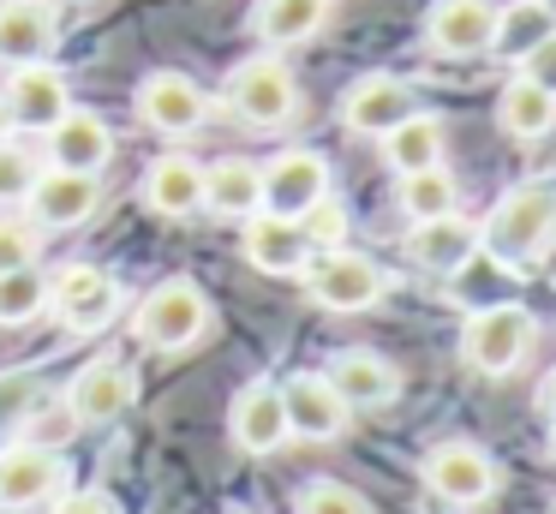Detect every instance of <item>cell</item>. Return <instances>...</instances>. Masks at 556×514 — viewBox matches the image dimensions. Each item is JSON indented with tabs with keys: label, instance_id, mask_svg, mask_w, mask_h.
I'll use <instances>...</instances> for the list:
<instances>
[{
	"label": "cell",
	"instance_id": "obj_22",
	"mask_svg": "<svg viewBox=\"0 0 556 514\" xmlns=\"http://www.w3.org/2000/svg\"><path fill=\"white\" fill-rule=\"evenodd\" d=\"M324 377L353 413H359V406H389L401 394V371L389 365L383 353H371V347H348V353H336L324 365Z\"/></svg>",
	"mask_w": 556,
	"mask_h": 514
},
{
	"label": "cell",
	"instance_id": "obj_36",
	"mask_svg": "<svg viewBox=\"0 0 556 514\" xmlns=\"http://www.w3.org/2000/svg\"><path fill=\"white\" fill-rule=\"evenodd\" d=\"M30 406H37V377H0V425H7V418H25Z\"/></svg>",
	"mask_w": 556,
	"mask_h": 514
},
{
	"label": "cell",
	"instance_id": "obj_2",
	"mask_svg": "<svg viewBox=\"0 0 556 514\" xmlns=\"http://www.w3.org/2000/svg\"><path fill=\"white\" fill-rule=\"evenodd\" d=\"M222 108L252 131H276L300 114V78L281 54H252L222 78Z\"/></svg>",
	"mask_w": 556,
	"mask_h": 514
},
{
	"label": "cell",
	"instance_id": "obj_17",
	"mask_svg": "<svg viewBox=\"0 0 556 514\" xmlns=\"http://www.w3.org/2000/svg\"><path fill=\"white\" fill-rule=\"evenodd\" d=\"M240 251H245V263L264 269V275H300L305 263H312V239H305V227L293 222V215H276V210L245 215Z\"/></svg>",
	"mask_w": 556,
	"mask_h": 514
},
{
	"label": "cell",
	"instance_id": "obj_12",
	"mask_svg": "<svg viewBox=\"0 0 556 514\" xmlns=\"http://www.w3.org/2000/svg\"><path fill=\"white\" fill-rule=\"evenodd\" d=\"M61 478L66 466L49 442H13V449H0V509H42L61 497Z\"/></svg>",
	"mask_w": 556,
	"mask_h": 514
},
{
	"label": "cell",
	"instance_id": "obj_19",
	"mask_svg": "<svg viewBox=\"0 0 556 514\" xmlns=\"http://www.w3.org/2000/svg\"><path fill=\"white\" fill-rule=\"evenodd\" d=\"M42 143H49V167H73V174H102V167L114 162V131H109V120L90 114V108H66V114L42 131Z\"/></svg>",
	"mask_w": 556,
	"mask_h": 514
},
{
	"label": "cell",
	"instance_id": "obj_23",
	"mask_svg": "<svg viewBox=\"0 0 556 514\" xmlns=\"http://www.w3.org/2000/svg\"><path fill=\"white\" fill-rule=\"evenodd\" d=\"M472 251H479V227H472L460 210L431 215V222H413V234H407V258L419 263L425 275H455Z\"/></svg>",
	"mask_w": 556,
	"mask_h": 514
},
{
	"label": "cell",
	"instance_id": "obj_16",
	"mask_svg": "<svg viewBox=\"0 0 556 514\" xmlns=\"http://www.w3.org/2000/svg\"><path fill=\"white\" fill-rule=\"evenodd\" d=\"M257 174H264V210L293 215V222L329 191V162L317 150H281Z\"/></svg>",
	"mask_w": 556,
	"mask_h": 514
},
{
	"label": "cell",
	"instance_id": "obj_18",
	"mask_svg": "<svg viewBox=\"0 0 556 514\" xmlns=\"http://www.w3.org/2000/svg\"><path fill=\"white\" fill-rule=\"evenodd\" d=\"M491 30H496V0H437L425 12V42L448 60L491 54Z\"/></svg>",
	"mask_w": 556,
	"mask_h": 514
},
{
	"label": "cell",
	"instance_id": "obj_8",
	"mask_svg": "<svg viewBox=\"0 0 556 514\" xmlns=\"http://www.w3.org/2000/svg\"><path fill=\"white\" fill-rule=\"evenodd\" d=\"M132 108H138V120H144L150 131H162V138H192V131L210 120L204 84L186 78V72H150V78L138 84Z\"/></svg>",
	"mask_w": 556,
	"mask_h": 514
},
{
	"label": "cell",
	"instance_id": "obj_39",
	"mask_svg": "<svg viewBox=\"0 0 556 514\" xmlns=\"http://www.w3.org/2000/svg\"><path fill=\"white\" fill-rule=\"evenodd\" d=\"M544 406H551V418H556V371H551V383H544Z\"/></svg>",
	"mask_w": 556,
	"mask_h": 514
},
{
	"label": "cell",
	"instance_id": "obj_4",
	"mask_svg": "<svg viewBox=\"0 0 556 514\" xmlns=\"http://www.w3.org/2000/svg\"><path fill=\"white\" fill-rule=\"evenodd\" d=\"M532 335H539V323L527 305H515V299L479 305L467 311V329H460V365L479 371V377H508L532 353Z\"/></svg>",
	"mask_w": 556,
	"mask_h": 514
},
{
	"label": "cell",
	"instance_id": "obj_9",
	"mask_svg": "<svg viewBox=\"0 0 556 514\" xmlns=\"http://www.w3.org/2000/svg\"><path fill=\"white\" fill-rule=\"evenodd\" d=\"M413 108H419V96H413L407 78L365 72V78H353L348 90H341V126L359 131V138H383V131H395Z\"/></svg>",
	"mask_w": 556,
	"mask_h": 514
},
{
	"label": "cell",
	"instance_id": "obj_44",
	"mask_svg": "<svg viewBox=\"0 0 556 514\" xmlns=\"http://www.w3.org/2000/svg\"><path fill=\"white\" fill-rule=\"evenodd\" d=\"M551 7H556V0H551Z\"/></svg>",
	"mask_w": 556,
	"mask_h": 514
},
{
	"label": "cell",
	"instance_id": "obj_20",
	"mask_svg": "<svg viewBox=\"0 0 556 514\" xmlns=\"http://www.w3.org/2000/svg\"><path fill=\"white\" fill-rule=\"evenodd\" d=\"M61 42V18L54 0H0V66H30V60H54Z\"/></svg>",
	"mask_w": 556,
	"mask_h": 514
},
{
	"label": "cell",
	"instance_id": "obj_33",
	"mask_svg": "<svg viewBox=\"0 0 556 514\" xmlns=\"http://www.w3.org/2000/svg\"><path fill=\"white\" fill-rule=\"evenodd\" d=\"M37 179V155L25 143L0 138V210H25V191Z\"/></svg>",
	"mask_w": 556,
	"mask_h": 514
},
{
	"label": "cell",
	"instance_id": "obj_25",
	"mask_svg": "<svg viewBox=\"0 0 556 514\" xmlns=\"http://www.w3.org/2000/svg\"><path fill=\"white\" fill-rule=\"evenodd\" d=\"M551 30H556V7H551V0H508V7H496L491 54L508 60V66H520V60H527Z\"/></svg>",
	"mask_w": 556,
	"mask_h": 514
},
{
	"label": "cell",
	"instance_id": "obj_37",
	"mask_svg": "<svg viewBox=\"0 0 556 514\" xmlns=\"http://www.w3.org/2000/svg\"><path fill=\"white\" fill-rule=\"evenodd\" d=\"M520 78H532V84H544V90L556 96V30L544 36L539 48H532L527 60H520Z\"/></svg>",
	"mask_w": 556,
	"mask_h": 514
},
{
	"label": "cell",
	"instance_id": "obj_14",
	"mask_svg": "<svg viewBox=\"0 0 556 514\" xmlns=\"http://www.w3.org/2000/svg\"><path fill=\"white\" fill-rule=\"evenodd\" d=\"M281 406H288V430L300 442H336L353 418V406L329 389L324 371H300V377L281 383Z\"/></svg>",
	"mask_w": 556,
	"mask_h": 514
},
{
	"label": "cell",
	"instance_id": "obj_11",
	"mask_svg": "<svg viewBox=\"0 0 556 514\" xmlns=\"http://www.w3.org/2000/svg\"><path fill=\"white\" fill-rule=\"evenodd\" d=\"M7 120L13 131H49L54 120L73 108V90H66V72L54 60H30V66H13L7 78Z\"/></svg>",
	"mask_w": 556,
	"mask_h": 514
},
{
	"label": "cell",
	"instance_id": "obj_32",
	"mask_svg": "<svg viewBox=\"0 0 556 514\" xmlns=\"http://www.w3.org/2000/svg\"><path fill=\"white\" fill-rule=\"evenodd\" d=\"M37 258H42V227L30 215H0V275L30 269Z\"/></svg>",
	"mask_w": 556,
	"mask_h": 514
},
{
	"label": "cell",
	"instance_id": "obj_35",
	"mask_svg": "<svg viewBox=\"0 0 556 514\" xmlns=\"http://www.w3.org/2000/svg\"><path fill=\"white\" fill-rule=\"evenodd\" d=\"M300 227H305V239H312V251H329V246H341V239H348V210H341V203L324 191V198L300 215Z\"/></svg>",
	"mask_w": 556,
	"mask_h": 514
},
{
	"label": "cell",
	"instance_id": "obj_15",
	"mask_svg": "<svg viewBox=\"0 0 556 514\" xmlns=\"http://www.w3.org/2000/svg\"><path fill=\"white\" fill-rule=\"evenodd\" d=\"M425 485L437 490L443 502H455V509H472V502H484L496 490V466L484 449H472V442H437L431 454H425Z\"/></svg>",
	"mask_w": 556,
	"mask_h": 514
},
{
	"label": "cell",
	"instance_id": "obj_5",
	"mask_svg": "<svg viewBox=\"0 0 556 514\" xmlns=\"http://www.w3.org/2000/svg\"><path fill=\"white\" fill-rule=\"evenodd\" d=\"M300 281H305V293H312V305H324V311H371L377 299L389 293V275L348 246L312 251Z\"/></svg>",
	"mask_w": 556,
	"mask_h": 514
},
{
	"label": "cell",
	"instance_id": "obj_1",
	"mask_svg": "<svg viewBox=\"0 0 556 514\" xmlns=\"http://www.w3.org/2000/svg\"><path fill=\"white\" fill-rule=\"evenodd\" d=\"M479 246L503 263H539L556 246V191L551 186H515L491 215L479 222Z\"/></svg>",
	"mask_w": 556,
	"mask_h": 514
},
{
	"label": "cell",
	"instance_id": "obj_30",
	"mask_svg": "<svg viewBox=\"0 0 556 514\" xmlns=\"http://www.w3.org/2000/svg\"><path fill=\"white\" fill-rule=\"evenodd\" d=\"M395 198H401V215H407V222H431V215H448L460 203V186H455V174L437 162V167H419V174H401Z\"/></svg>",
	"mask_w": 556,
	"mask_h": 514
},
{
	"label": "cell",
	"instance_id": "obj_41",
	"mask_svg": "<svg viewBox=\"0 0 556 514\" xmlns=\"http://www.w3.org/2000/svg\"><path fill=\"white\" fill-rule=\"evenodd\" d=\"M551 461H556V430H551Z\"/></svg>",
	"mask_w": 556,
	"mask_h": 514
},
{
	"label": "cell",
	"instance_id": "obj_10",
	"mask_svg": "<svg viewBox=\"0 0 556 514\" xmlns=\"http://www.w3.org/2000/svg\"><path fill=\"white\" fill-rule=\"evenodd\" d=\"M228 437H233V449H240V454H276V449H288L293 430H288V406H281V383L257 377V383H245V389L233 394Z\"/></svg>",
	"mask_w": 556,
	"mask_h": 514
},
{
	"label": "cell",
	"instance_id": "obj_13",
	"mask_svg": "<svg viewBox=\"0 0 556 514\" xmlns=\"http://www.w3.org/2000/svg\"><path fill=\"white\" fill-rule=\"evenodd\" d=\"M66 406H73L78 425H114V418H126L138 406V371L126 359H97V365H85L73 377Z\"/></svg>",
	"mask_w": 556,
	"mask_h": 514
},
{
	"label": "cell",
	"instance_id": "obj_26",
	"mask_svg": "<svg viewBox=\"0 0 556 514\" xmlns=\"http://www.w3.org/2000/svg\"><path fill=\"white\" fill-rule=\"evenodd\" d=\"M496 126H503L515 143L544 138V131L556 126V96L544 90V84H532V78L515 72V78L503 84V96H496Z\"/></svg>",
	"mask_w": 556,
	"mask_h": 514
},
{
	"label": "cell",
	"instance_id": "obj_31",
	"mask_svg": "<svg viewBox=\"0 0 556 514\" xmlns=\"http://www.w3.org/2000/svg\"><path fill=\"white\" fill-rule=\"evenodd\" d=\"M42 311H49V275L37 263L0 275V329H18V323L42 317Z\"/></svg>",
	"mask_w": 556,
	"mask_h": 514
},
{
	"label": "cell",
	"instance_id": "obj_24",
	"mask_svg": "<svg viewBox=\"0 0 556 514\" xmlns=\"http://www.w3.org/2000/svg\"><path fill=\"white\" fill-rule=\"evenodd\" d=\"M204 210L228 215V222H245V215L264 210V174L245 155H222V162L204 167Z\"/></svg>",
	"mask_w": 556,
	"mask_h": 514
},
{
	"label": "cell",
	"instance_id": "obj_42",
	"mask_svg": "<svg viewBox=\"0 0 556 514\" xmlns=\"http://www.w3.org/2000/svg\"><path fill=\"white\" fill-rule=\"evenodd\" d=\"M551 514H556V502H551Z\"/></svg>",
	"mask_w": 556,
	"mask_h": 514
},
{
	"label": "cell",
	"instance_id": "obj_28",
	"mask_svg": "<svg viewBox=\"0 0 556 514\" xmlns=\"http://www.w3.org/2000/svg\"><path fill=\"white\" fill-rule=\"evenodd\" d=\"M324 24H329V0H257V12H252V30L269 48L312 42Z\"/></svg>",
	"mask_w": 556,
	"mask_h": 514
},
{
	"label": "cell",
	"instance_id": "obj_38",
	"mask_svg": "<svg viewBox=\"0 0 556 514\" xmlns=\"http://www.w3.org/2000/svg\"><path fill=\"white\" fill-rule=\"evenodd\" d=\"M54 514H121V502L109 490H66V497H54Z\"/></svg>",
	"mask_w": 556,
	"mask_h": 514
},
{
	"label": "cell",
	"instance_id": "obj_43",
	"mask_svg": "<svg viewBox=\"0 0 556 514\" xmlns=\"http://www.w3.org/2000/svg\"><path fill=\"white\" fill-rule=\"evenodd\" d=\"M233 514H245V509H233Z\"/></svg>",
	"mask_w": 556,
	"mask_h": 514
},
{
	"label": "cell",
	"instance_id": "obj_27",
	"mask_svg": "<svg viewBox=\"0 0 556 514\" xmlns=\"http://www.w3.org/2000/svg\"><path fill=\"white\" fill-rule=\"evenodd\" d=\"M383 162L395 167V174H419V167H437L443 162V120L425 114V108H413L407 120H401L395 131H383Z\"/></svg>",
	"mask_w": 556,
	"mask_h": 514
},
{
	"label": "cell",
	"instance_id": "obj_7",
	"mask_svg": "<svg viewBox=\"0 0 556 514\" xmlns=\"http://www.w3.org/2000/svg\"><path fill=\"white\" fill-rule=\"evenodd\" d=\"M102 210V179L97 174H73V167H37L25 191V215L42 234H66V227H85Z\"/></svg>",
	"mask_w": 556,
	"mask_h": 514
},
{
	"label": "cell",
	"instance_id": "obj_34",
	"mask_svg": "<svg viewBox=\"0 0 556 514\" xmlns=\"http://www.w3.org/2000/svg\"><path fill=\"white\" fill-rule=\"evenodd\" d=\"M300 514H371V502L353 485H336V478H312L300 490Z\"/></svg>",
	"mask_w": 556,
	"mask_h": 514
},
{
	"label": "cell",
	"instance_id": "obj_3",
	"mask_svg": "<svg viewBox=\"0 0 556 514\" xmlns=\"http://www.w3.org/2000/svg\"><path fill=\"white\" fill-rule=\"evenodd\" d=\"M210 323H216V311H210V299L198 293V281H186V275L150 287L132 311V329L150 353H186V347H198L210 335Z\"/></svg>",
	"mask_w": 556,
	"mask_h": 514
},
{
	"label": "cell",
	"instance_id": "obj_6",
	"mask_svg": "<svg viewBox=\"0 0 556 514\" xmlns=\"http://www.w3.org/2000/svg\"><path fill=\"white\" fill-rule=\"evenodd\" d=\"M121 281L97 263H66V269L49 275V311L54 323H66L73 335H97L121 317Z\"/></svg>",
	"mask_w": 556,
	"mask_h": 514
},
{
	"label": "cell",
	"instance_id": "obj_40",
	"mask_svg": "<svg viewBox=\"0 0 556 514\" xmlns=\"http://www.w3.org/2000/svg\"><path fill=\"white\" fill-rule=\"evenodd\" d=\"M7 131H13V120H7V96H0V138H7Z\"/></svg>",
	"mask_w": 556,
	"mask_h": 514
},
{
	"label": "cell",
	"instance_id": "obj_21",
	"mask_svg": "<svg viewBox=\"0 0 556 514\" xmlns=\"http://www.w3.org/2000/svg\"><path fill=\"white\" fill-rule=\"evenodd\" d=\"M138 191H144V210H150V215H168V222H186V215H198V210H204V167H198L192 155L168 150V155H156V162L144 167Z\"/></svg>",
	"mask_w": 556,
	"mask_h": 514
},
{
	"label": "cell",
	"instance_id": "obj_29",
	"mask_svg": "<svg viewBox=\"0 0 556 514\" xmlns=\"http://www.w3.org/2000/svg\"><path fill=\"white\" fill-rule=\"evenodd\" d=\"M508 269H515V263L491 258V251L479 246L455 275H443V281H448V293H455L467 311H479V305H503V299L515 293V275H508Z\"/></svg>",
	"mask_w": 556,
	"mask_h": 514
}]
</instances>
